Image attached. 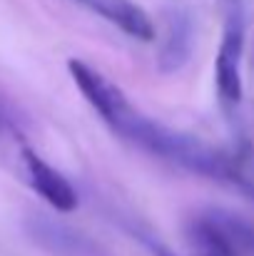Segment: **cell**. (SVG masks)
Listing matches in <instances>:
<instances>
[{"label":"cell","instance_id":"cell-7","mask_svg":"<svg viewBox=\"0 0 254 256\" xmlns=\"http://www.w3.org/2000/svg\"><path fill=\"white\" fill-rule=\"evenodd\" d=\"M68 2L100 15L102 20H107L110 25H115L117 30H122L125 35L135 40H142V42L155 40V22L132 0H68Z\"/></svg>","mask_w":254,"mask_h":256},{"label":"cell","instance_id":"cell-1","mask_svg":"<svg viewBox=\"0 0 254 256\" xmlns=\"http://www.w3.org/2000/svg\"><path fill=\"white\" fill-rule=\"evenodd\" d=\"M68 72L75 87L83 92V97L115 134H120L122 140L142 147L145 152L165 160L174 167H182L192 174H202L217 182H227V170H229L227 150H219L194 134L172 130L167 124L147 117L127 100V94L112 80H107L100 70H95L85 60L78 58L68 60Z\"/></svg>","mask_w":254,"mask_h":256},{"label":"cell","instance_id":"cell-10","mask_svg":"<svg viewBox=\"0 0 254 256\" xmlns=\"http://www.w3.org/2000/svg\"><path fill=\"white\" fill-rule=\"evenodd\" d=\"M219 2H222V5H227V2H234V0H219Z\"/></svg>","mask_w":254,"mask_h":256},{"label":"cell","instance_id":"cell-8","mask_svg":"<svg viewBox=\"0 0 254 256\" xmlns=\"http://www.w3.org/2000/svg\"><path fill=\"white\" fill-rule=\"evenodd\" d=\"M227 184L237 186L242 194L254 199V150L242 147L237 152H229V170H227Z\"/></svg>","mask_w":254,"mask_h":256},{"label":"cell","instance_id":"cell-5","mask_svg":"<svg viewBox=\"0 0 254 256\" xmlns=\"http://www.w3.org/2000/svg\"><path fill=\"white\" fill-rule=\"evenodd\" d=\"M25 232L40 249L55 256H105L102 249L90 236H85L83 232H78L48 214H40V212H35L25 219Z\"/></svg>","mask_w":254,"mask_h":256},{"label":"cell","instance_id":"cell-4","mask_svg":"<svg viewBox=\"0 0 254 256\" xmlns=\"http://www.w3.org/2000/svg\"><path fill=\"white\" fill-rule=\"evenodd\" d=\"M194 18L192 10L182 2H169L162 10V38L157 45V70L172 75L179 72L194 50Z\"/></svg>","mask_w":254,"mask_h":256},{"label":"cell","instance_id":"cell-6","mask_svg":"<svg viewBox=\"0 0 254 256\" xmlns=\"http://www.w3.org/2000/svg\"><path fill=\"white\" fill-rule=\"evenodd\" d=\"M20 157H23V170H25V176H28L30 186L55 212H73V209H78V192H75V186L53 164H48L30 147H25Z\"/></svg>","mask_w":254,"mask_h":256},{"label":"cell","instance_id":"cell-2","mask_svg":"<svg viewBox=\"0 0 254 256\" xmlns=\"http://www.w3.org/2000/svg\"><path fill=\"white\" fill-rule=\"evenodd\" d=\"M187 236L202 256H254V222L232 209H199L187 224Z\"/></svg>","mask_w":254,"mask_h":256},{"label":"cell","instance_id":"cell-9","mask_svg":"<svg viewBox=\"0 0 254 256\" xmlns=\"http://www.w3.org/2000/svg\"><path fill=\"white\" fill-rule=\"evenodd\" d=\"M0 132H18V124L13 120V112L3 102H0Z\"/></svg>","mask_w":254,"mask_h":256},{"label":"cell","instance_id":"cell-3","mask_svg":"<svg viewBox=\"0 0 254 256\" xmlns=\"http://www.w3.org/2000/svg\"><path fill=\"white\" fill-rule=\"evenodd\" d=\"M224 30L214 58V85L224 104L242 102V52H244V2L234 0L222 5Z\"/></svg>","mask_w":254,"mask_h":256}]
</instances>
